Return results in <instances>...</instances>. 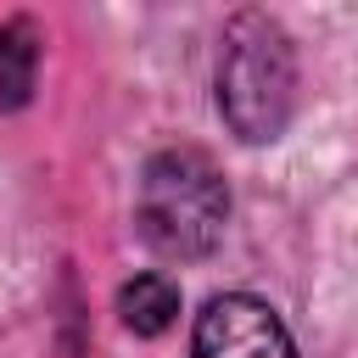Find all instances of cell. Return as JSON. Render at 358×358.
Here are the masks:
<instances>
[{
	"mask_svg": "<svg viewBox=\"0 0 358 358\" xmlns=\"http://www.w3.org/2000/svg\"><path fill=\"white\" fill-rule=\"evenodd\" d=\"M34 73H39V28L28 17L0 22V112L28 106Z\"/></svg>",
	"mask_w": 358,
	"mask_h": 358,
	"instance_id": "4",
	"label": "cell"
},
{
	"mask_svg": "<svg viewBox=\"0 0 358 358\" xmlns=\"http://www.w3.org/2000/svg\"><path fill=\"white\" fill-rule=\"evenodd\" d=\"M296 106V50L291 34L268 11H241L229 17L218 39V112L224 123L263 145L291 123Z\"/></svg>",
	"mask_w": 358,
	"mask_h": 358,
	"instance_id": "2",
	"label": "cell"
},
{
	"mask_svg": "<svg viewBox=\"0 0 358 358\" xmlns=\"http://www.w3.org/2000/svg\"><path fill=\"white\" fill-rule=\"evenodd\" d=\"M134 224L157 257H179V263L207 257L229 224V190L213 157L196 145H168L145 157L134 190Z\"/></svg>",
	"mask_w": 358,
	"mask_h": 358,
	"instance_id": "1",
	"label": "cell"
},
{
	"mask_svg": "<svg viewBox=\"0 0 358 358\" xmlns=\"http://www.w3.org/2000/svg\"><path fill=\"white\" fill-rule=\"evenodd\" d=\"M117 313H123V324L134 336H162L179 319V285L168 274H134L117 291Z\"/></svg>",
	"mask_w": 358,
	"mask_h": 358,
	"instance_id": "5",
	"label": "cell"
},
{
	"mask_svg": "<svg viewBox=\"0 0 358 358\" xmlns=\"http://www.w3.org/2000/svg\"><path fill=\"white\" fill-rule=\"evenodd\" d=\"M196 358H296V347L263 296L224 291L196 313Z\"/></svg>",
	"mask_w": 358,
	"mask_h": 358,
	"instance_id": "3",
	"label": "cell"
}]
</instances>
